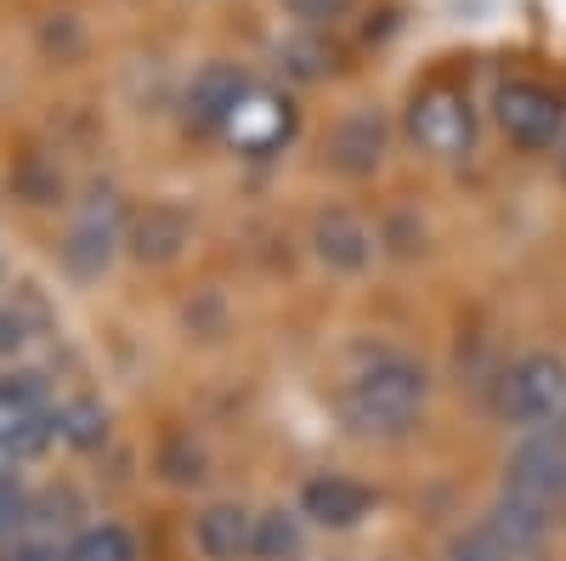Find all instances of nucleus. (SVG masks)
Segmentation results:
<instances>
[{"mask_svg": "<svg viewBox=\"0 0 566 561\" xmlns=\"http://www.w3.org/2000/svg\"><path fill=\"white\" fill-rule=\"evenodd\" d=\"M424 392H431V381H424L419 363L380 357L340 392V414L357 437H402L424 408Z\"/></svg>", "mask_w": 566, "mask_h": 561, "instance_id": "nucleus-1", "label": "nucleus"}, {"mask_svg": "<svg viewBox=\"0 0 566 561\" xmlns=\"http://www.w3.org/2000/svg\"><path fill=\"white\" fill-rule=\"evenodd\" d=\"M408 136L431 159H464L470 143H476V108L453 85H424L408 103Z\"/></svg>", "mask_w": 566, "mask_h": 561, "instance_id": "nucleus-2", "label": "nucleus"}, {"mask_svg": "<svg viewBox=\"0 0 566 561\" xmlns=\"http://www.w3.org/2000/svg\"><path fill=\"white\" fill-rule=\"evenodd\" d=\"M493 120L515 148L544 154V148H555V136L566 125V103L538 80H504L499 97H493Z\"/></svg>", "mask_w": 566, "mask_h": 561, "instance_id": "nucleus-3", "label": "nucleus"}, {"mask_svg": "<svg viewBox=\"0 0 566 561\" xmlns=\"http://www.w3.org/2000/svg\"><path fill=\"white\" fill-rule=\"evenodd\" d=\"M566 408V363L549 352H533L522 363H510V374L499 381V414L510 426H544Z\"/></svg>", "mask_w": 566, "mask_h": 561, "instance_id": "nucleus-4", "label": "nucleus"}, {"mask_svg": "<svg viewBox=\"0 0 566 561\" xmlns=\"http://www.w3.org/2000/svg\"><path fill=\"white\" fill-rule=\"evenodd\" d=\"M510 499L522 505H538V510H555L566 505V432H544V437H527L522 448L510 454L504 465V488Z\"/></svg>", "mask_w": 566, "mask_h": 561, "instance_id": "nucleus-5", "label": "nucleus"}, {"mask_svg": "<svg viewBox=\"0 0 566 561\" xmlns=\"http://www.w3.org/2000/svg\"><path fill=\"white\" fill-rule=\"evenodd\" d=\"M221 136H227L239 154L266 159V154H277V148L295 136V108H290V97H277L272 85H255V80H250V91H244V97L232 103V114L221 120Z\"/></svg>", "mask_w": 566, "mask_h": 561, "instance_id": "nucleus-6", "label": "nucleus"}, {"mask_svg": "<svg viewBox=\"0 0 566 561\" xmlns=\"http://www.w3.org/2000/svg\"><path fill=\"white\" fill-rule=\"evenodd\" d=\"M368 510H374V494L357 477H340V471H323V477H312L301 488V517L317 522V528H328V533L357 528Z\"/></svg>", "mask_w": 566, "mask_h": 561, "instance_id": "nucleus-7", "label": "nucleus"}, {"mask_svg": "<svg viewBox=\"0 0 566 561\" xmlns=\"http://www.w3.org/2000/svg\"><path fill=\"white\" fill-rule=\"evenodd\" d=\"M193 539H199L205 561H244L255 544V517L244 505H210L193 528Z\"/></svg>", "mask_w": 566, "mask_h": 561, "instance_id": "nucleus-8", "label": "nucleus"}, {"mask_svg": "<svg viewBox=\"0 0 566 561\" xmlns=\"http://www.w3.org/2000/svg\"><path fill=\"white\" fill-rule=\"evenodd\" d=\"M328 159H335V170H346V176H368L374 165L386 159V125H380V114H352V120H340V131H335V143H328Z\"/></svg>", "mask_w": 566, "mask_h": 561, "instance_id": "nucleus-9", "label": "nucleus"}, {"mask_svg": "<svg viewBox=\"0 0 566 561\" xmlns=\"http://www.w3.org/2000/svg\"><path fill=\"white\" fill-rule=\"evenodd\" d=\"M244 91H250V74H244V69L210 63V69L193 74V91H187V114H193L199 125H216V131H221V120L232 114V103H239Z\"/></svg>", "mask_w": 566, "mask_h": 561, "instance_id": "nucleus-10", "label": "nucleus"}, {"mask_svg": "<svg viewBox=\"0 0 566 561\" xmlns=\"http://www.w3.org/2000/svg\"><path fill=\"white\" fill-rule=\"evenodd\" d=\"M317 256L328 267L357 272V267L374 261V232L357 216H346V210H328V216H317Z\"/></svg>", "mask_w": 566, "mask_h": 561, "instance_id": "nucleus-11", "label": "nucleus"}, {"mask_svg": "<svg viewBox=\"0 0 566 561\" xmlns=\"http://www.w3.org/2000/svg\"><path fill=\"white\" fill-rule=\"evenodd\" d=\"M45 437V414L34 408L29 392H0V448H34Z\"/></svg>", "mask_w": 566, "mask_h": 561, "instance_id": "nucleus-12", "label": "nucleus"}, {"mask_svg": "<svg viewBox=\"0 0 566 561\" xmlns=\"http://www.w3.org/2000/svg\"><path fill=\"white\" fill-rule=\"evenodd\" d=\"M250 555L255 561H295L301 555V517H290V510H261Z\"/></svg>", "mask_w": 566, "mask_h": 561, "instance_id": "nucleus-13", "label": "nucleus"}, {"mask_svg": "<svg viewBox=\"0 0 566 561\" xmlns=\"http://www.w3.org/2000/svg\"><path fill=\"white\" fill-rule=\"evenodd\" d=\"M69 561H136V539L125 533V528H91L74 550H69Z\"/></svg>", "mask_w": 566, "mask_h": 561, "instance_id": "nucleus-14", "label": "nucleus"}, {"mask_svg": "<svg viewBox=\"0 0 566 561\" xmlns=\"http://www.w3.org/2000/svg\"><path fill=\"white\" fill-rule=\"evenodd\" d=\"M448 561H515V555H510L504 539L482 522V528H470V533H459V539L448 544Z\"/></svg>", "mask_w": 566, "mask_h": 561, "instance_id": "nucleus-15", "label": "nucleus"}, {"mask_svg": "<svg viewBox=\"0 0 566 561\" xmlns=\"http://www.w3.org/2000/svg\"><path fill=\"white\" fill-rule=\"evenodd\" d=\"M283 7H290V18H295L301 29H328V23L352 18L357 0H283Z\"/></svg>", "mask_w": 566, "mask_h": 561, "instance_id": "nucleus-16", "label": "nucleus"}]
</instances>
